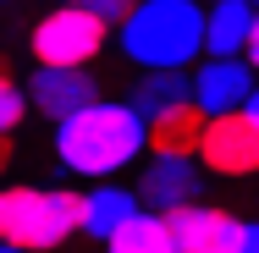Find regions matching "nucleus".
Returning <instances> with one entry per match:
<instances>
[{
  "label": "nucleus",
  "instance_id": "obj_1",
  "mask_svg": "<svg viewBox=\"0 0 259 253\" xmlns=\"http://www.w3.org/2000/svg\"><path fill=\"white\" fill-rule=\"evenodd\" d=\"M149 160V121L121 99H105L55 127V165L83 182H116L127 165Z\"/></svg>",
  "mask_w": 259,
  "mask_h": 253
},
{
  "label": "nucleus",
  "instance_id": "obj_2",
  "mask_svg": "<svg viewBox=\"0 0 259 253\" xmlns=\"http://www.w3.org/2000/svg\"><path fill=\"white\" fill-rule=\"evenodd\" d=\"M209 11L199 0H138L121 22V55L138 72H193L204 66Z\"/></svg>",
  "mask_w": 259,
  "mask_h": 253
},
{
  "label": "nucleus",
  "instance_id": "obj_3",
  "mask_svg": "<svg viewBox=\"0 0 259 253\" xmlns=\"http://www.w3.org/2000/svg\"><path fill=\"white\" fill-rule=\"evenodd\" d=\"M83 231V193L72 187H6L0 193V248L55 253Z\"/></svg>",
  "mask_w": 259,
  "mask_h": 253
},
{
  "label": "nucleus",
  "instance_id": "obj_4",
  "mask_svg": "<svg viewBox=\"0 0 259 253\" xmlns=\"http://www.w3.org/2000/svg\"><path fill=\"white\" fill-rule=\"evenodd\" d=\"M105 44H110V22H100L83 0L45 11L28 33L33 66H55V72H89V61H100Z\"/></svg>",
  "mask_w": 259,
  "mask_h": 253
},
{
  "label": "nucleus",
  "instance_id": "obj_5",
  "mask_svg": "<svg viewBox=\"0 0 259 253\" xmlns=\"http://www.w3.org/2000/svg\"><path fill=\"white\" fill-rule=\"evenodd\" d=\"M138 198L149 215H177V209H193L204 204V165L199 160H165V154H149L144 171H138Z\"/></svg>",
  "mask_w": 259,
  "mask_h": 253
},
{
  "label": "nucleus",
  "instance_id": "obj_6",
  "mask_svg": "<svg viewBox=\"0 0 259 253\" xmlns=\"http://www.w3.org/2000/svg\"><path fill=\"white\" fill-rule=\"evenodd\" d=\"M22 88H28V99L33 110L45 116V121H72V116H83V110H94L105 105L100 94V77L94 72H55V66H33L28 77H22Z\"/></svg>",
  "mask_w": 259,
  "mask_h": 253
},
{
  "label": "nucleus",
  "instance_id": "obj_7",
  "mask_svg": "<svg viewBox=\"0 0 259 253\" xmlns=\"http://www.w3.org/2000/svg\"><path fill=\"white\" fill-rule=\"evenodd\" d=\"M199 165L209 176H259V121L248 110L237 116H215L204 132Z\"/></svg>",
  "mask_w": 259,
  "mask_h": 253
},
{
  "label": "nucleus",
  "instance_id": "obj_8",
  "mask_svg": "<svg viewBox=\"0 0 259 253\" xmlns=\"http://www.w3.org/2000/svg\"><path fill=\"white\" fill-rule=\"evenodd\" d=\"M165 220H171L182 253H243V242H248V220H237L221 204H193V209H177Z\"/></svg>",
  "mask_w": 259,
  "mask_h": 253
},
{
  "label": "nucleus",
  "instance_id": "obj_9",
  "mask_svg": "<svg viewBox=\"0 0 259 253\" xmlns=\"http://www.w3.org/2000/svg\"><path fill=\"white\" fill-rule=\"evenodd\" d=\"M254 88H259V72L248 61H204V66H193V105L204 110L209 121L248 110Z\"/></svg>",
  "mask_w": 259,
  "mask_h": 253
},
{
  "label": "nucleus",
  "instance_id": "obj_10",
  "mask_svg": "<svg viewBox=\"0 0 259 253\" xmlns=\"http://www.w3.org/2000/svg\"><path fill=\"white\" fill-rule=\"evenodd\" d=\"M144 215V198H138V187H121V182H100V187H89L83 193V237L89 242H110L127 220H138Z\"/></svg>",
  "mask_w": 259,
  "mask_h": 253
},
{
  "label": "nucleus",
  "instance_id": "obj_11",
  "mask_svg": "<svg viewBox=\"0 0 259 253\" xmlns=\"http://www.w3.org/2000/svg\"><path fill=\"white\" fill-rule=\"evenodd\" d=\"M209 132V116L199 105H177L165 110L160 121H149V154H165V160H199Z\"/></svg>",
  "mask_w": 259,
  "mask_h": 253
},
{
  "label": "nucleus",
  "instance_id": "obj_12",
  "mask_svg": "<svg viewBox=\"0 0 259 253\" xmlns=\"http://www.w3.org/2000/svg\"><path fill=\"white\" fill-rule=\"evenodd\" d=\"M248 39H254V6L248 0H215L204 61H248Z\"/></svg>",
  "mask_w": 259,
  "mask_h": 253
},
{
  "label": "nucleus",
  "instance_id": "obj_13",
  "mask_svg": "<svg viewBox=\"0 0 259 253\" xmlns=\"http://www.w3.org/2000/svg\"><path fill=\"white\" fill-rule=\"evenodd\" d=\"M127 105H133L144 121H160L165 110L193 105V72H144V77L133 83Z\"/></svg>",
  "mask_w": 259,
  "mask_h": 253
},
{
  "label": "nucleus",
  "instance_id": "obj_14",
  "mask_svg": "<svg viewBox=\"0 0 259 253\" xmlns=\"http://www.w3.org/2000/svg\"><path fill=\"white\" fill-rule=\"evenodd\" d=\"M105 253H182L177 248V231H171V220L165 215H138V220H127L110 242H105Z\"/></svg>",
  "mask_w": 259,
  "mask_h": 253
},
{
  "label": "nucleus",
  "instance_id": "obj_15",
  "mask_svg": "<svg viewBox=\"0 0 259 253\" xmlns=\"http://www.w3.org/2000/svg\"><path fill=\"white\" fill-rule=\"evenodd\" d=\"M28 110H33V99H28V88L6 72V83H0V127H6V138L28 121Z\"/></svg>",
  "mask_w": 259,
  "mask_h": 253
},
{
  "label": "nucleus",
  "instance_id": "obj_16",
  "mask_svg": "<svg viewBox=\"0 0 259 253\" xmlns=\"http://www.w3.org/2000/svg\"><path fill=\"white\" fill-rule=\"evenodd\" d=\"M83 6H89L100 22H127V17H133V6H127V0H83Z\"/></svg>",
  "mask_w": 259,
  "mask_h": 253
},
{
  "label": "nucleus",
  "instance_id": "obj_17",
  "mask_svg": "<svg viewBox=\"0 0 259 253\" xmlns=\"http://www.w3.org/2000/svg\"><path fill=\"white\" fill-rule=\"evenodd\" d=\"M248 66L259 72V6H254V39H248Z\"/></svg>",
  "mask_w": 259,
  "mask_h": 253
},
{
  "label": "nucleus",
  "instance_id": "obj_18",
  "mask_svg": "<svg viewBox=\"0 0 259 253\" xmlns=\"http://www.w3.org/2000/svg\"><path fill=\"white\" fill-rule=\"evenodd\" d=\"M243 253H259V220H248V242H243Z\"/></svg>",
  "mask_w": 259,
  "mask_h": 253
},
{
  "label": "nucleus",
  "instance_id": "obj_19",
  "mask_svg": "<svg viewBox=\"0 0 259 253\" xmlns=\"http://www.w3.org/2000/svg\"><path fill=\"white\" fill-rule=\"evenodd\" d=\"M248 116H254V121H259V88H254V105H248Z\"/></svg>",
  "mask_w": 259,
  "mask_h": 253
},
{
  "label": "nucleus",
  "instance_id": "obj_20",
  "mask_svg": "<svg viewBox=\"0 0 259 253\" xmlns=\"http://www.w3.org/2000/svg\"><path fill=\"white\" fill-rule=\"evenodd\" d=\"M0 253H22V248H0Z\"/></svg>",
  "mask_w": 259,
  "mask_h": 253
}]
</instances>
